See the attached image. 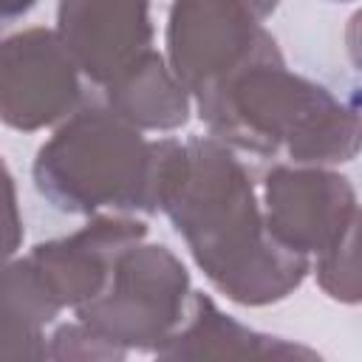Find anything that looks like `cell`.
<instances>
[{
	"mask_svg": "<svg viewBox=\"0 0 362 362\" xmlns=\"http://www.w3.org/2000/svg\"><path fill=\"white\" fill-rule=\"evenodd\" d=\"M161 212L206 280L232 303H280L311 269L305 255L286 249L269 232L246 167L215 136L184 141Z\"/></svg>",
	"mask_w": 362,
	"mask_h": 362,
	"instance_id": "1",
	"label": "cell"
},
{
	"mask_svg": "<svg viewBox=\"0 0 362 362\" xmlns=\"http://www.w3.org/2000/svg\"><path fill=\"white\" fill-rule=\"evenodd\" d=\"M198 116L232 150L255 156L286 153L291 164L337 167L359 153L362 124L354 105L328 88L291 74L283 59H266L218 88Z\"/></svg>",
	"mask_w": 362,
	"mask_h": 362,
	"instance_id": "2",
	"label": "cell"
},
{
	"mask_svg": "<svg viewBox=\"0 0 362 362\" xmlns=\"http://www.w3.org/2000/svg\"><path fill=\"white\" fill-rule=\"evenodd\" d=\"M167 139L147 141L107 105L74 110L37 150L34 184L62 212H158Z\"/></svg>",
	"mask_w": 362,
	"mask_h": 362,
	"instance_id": "3",
	"label": "cell"
},
{
	"mask_svg": "<svg viewBox=\"0 0 362 362\" xmlns=\"http://www.w3.org/2000/svg\"><path fill=\"white\" fill-rule=\"evenodd\" d=\"M192 286L187 266L164 243L127 246L105 288L76 308V320L122 351H153L184 322Z\"/></svg>",
	"mask_w": 362,
	"mask_h": 362,
	"instance_id": "4",
	"label": "cell"
},
{
	"mask_svg": "<svg viewBox=\"0 0 362 362\" xmlns=\"http://www.w3.org/2000/svg\"><path fill=\"white\" fill-rule=\"evenodd\" d=\"M283 59L274 37L240 0H173L167 17V65L204 105L255 62Z\"/></svg>",
	"mask_w": 362,
	"mask_h": 362,
	"instance_id": "5",
	"label": "cell"
},
{
	"mask_svg": "<svg viewBox=\"0 0 362 362\" xmlns=\"http://www.w3.org/2000/svg\"><path fill=\"white\" fill-rule=\"evenodd\" d=\"M269 232L297 255H322L359 226L354 184L331 167L277 164L263 178Z\"/></svg>",
	"mask_w": 362,
	"mask_h": 362,
	"instance_id": "6",
	"label": "cell"
},
{
	"mask_svg": "<svg viewBox=\"0 0 362 362\" xmlns=\"http://www.w3.org/2000/svg\"><path fill=\"white\" fill-rule=\"evenodd\" d=\"M82 96L79 68L54 28L0 40V122L34 133L68 119Z\"/></svg>",
	"mask_w": 362,
	"mask_h": 362,
	"instance_id": "7",
	"label": "cell"
},
{
	"mask_svg": "<svg viewBox=\"0 0 362 362\" xmlns=\"http://www.w3.org/2000/svg\"><path fill=\"white\" fill-rule=\"evenodd\" d=\"M54 31L79 74L105 88L153 45L150 0H59Z\"/></svg>",
	"mask_w": 362,
	"mask_h": 362,
	"instance_id": "8",
	"label": "cell"
},
{
	"mask_svg": "<svg viewBox=\"0 0 362 362\" xmlns=\"http://www.w3.org/2000/svg\"><path fill=\"white\" fill-rule=\"evenodd\" d=\"M144 238V221L119 212H96L74 235L37 243L28 257L59 308L76 311L105 288L113 260Z\"/></svg>",
	"mask_w": 362,
	"mask_h": 362,
	"instance_id": "9",
	"label": "cell"
},
{
	"mask_svg": "<svg viewBox=\"0 0 362 362\" xmlns=\"http://www.w3.org/2000/svg\"><path fill=\"white\" fill-rule=\"evenodd\" d=\"M158 359H317V351L260 334L223 314L209 294L192 291L184 322L156 348Z\"/></svg>",
	"mask_w": 362,
	"mask_h": 362,
	"instance_id": "10",
	"label": "cell"
},
{
	"mask_svg": "<svg viewBox=\"0 0 362 362\" xmlns=\"http://www.w3.org/2000/svg\"><path fill=\"white\" fill-rule=\"evenodd\" d=\"M107 107L139 130H178L189 119L192 96L167 59L147 48L105 85Z\"/></svg>",
	"mask_w": 362,
	"mask_h": 362,
	"instance_id": "11",
	"label": "cell"
},
{
	"mask_svg": "<svg viewBox=\"0 0 362 362\" xmlns=\"http://www.w3.org/2000/svg\"><path fill=\"white\" fill-rule=\"evenodd\" d=\"M317 283L339 303H359V272H356V232H348L331 249L317 255Z\"/></svg>",
	"mask_w": 362,
	"mask_h": 362,
	"instance_id": "12",
	"label": "cell"
},
{
	"mask_svg": "<svg viewBox=\"0 0 362 362\" xmlns=\"http://www.w3.org/2000/svg\"><path fill=\"white\" fill-rule=\"evenodd\" d=\"M127 351H122L119 345L107 342L105 337H99L96 331H90L85 322H65L59 325L51 337H48V359L57 362H113V359H124Z\"/></svg>",
	"mask_w": 362,
	"mask_h": 362,
	"instance_id": "13",
	"label": "cell"
},
{
	"mask_svg": "<svg viewBox=\"0 0 362 362\" xmlns=\"http://www.w3.org/2000/svg\"><path fill=\"white\" fill-rule=\"evenodd\" d=\"M23 246V218L17 206V187L8 164L0 156V272L14 260Z\"/></svg>",
	"mask_w": 362,
	"mask_h": 362,
	"instance_id": "14",
	"label": "cell"
},
{
	"mask_svg": "<svg viewBox=\"0 0 362 362\" xmlns=\"http://www.w3.org/2000/svg\"><path fill=\"white\" fill-rule=\"evenodd\" d=\"M0 359H48L45 334H23L0 325Z\"/></svg>",
	"mask_w": 362,
	"mask_h": 362,
	"instance_id": "15",
	"label": "cell"
},
{
	"mask_svg": "<svg viewBox=\"0 0 362 362\" xmlns=\"http://www.w3.org/2000/svg\"><path fill=\"white\" fill-rule=\"evenodd\" d=\"M34 6L37 0H0V34L11 28L17 20H23Z\"/></svg>",
	"mask_w": 362,
	"mask_h": 362,
	"instance_id": "16",
	"label": "cell"
},
{
	"mask_svg": "<svg viewBox=\"0 0 362 362\" xmlns=\"http://www.w3.org/2000/svg\"><path fill=\"white\" fill-rule=\"evenodd\" d=\"M240 3H243V6H246V8H249V11L263 23V20L277 8V3H280V0H240Z\"/></svg>",
	"mask_w": 362,
	"mask_h": 362,
	"instance_id": "17",
	"label": "cell"
},
{
	"mask_svg": "<svg viewBox=\"0 0 362 362\" xmlns=\"http://www.w3.org/2000/svg\"><path fill=\"white\" fill-rule=\"evenodd\" d=\"M337 3H351V0H337Z\"/></svg>",
	"mask_w": 362,
	"mask_h": 362,
	"instance_id": "18",
	"label": "cell"
}]
</instances>
